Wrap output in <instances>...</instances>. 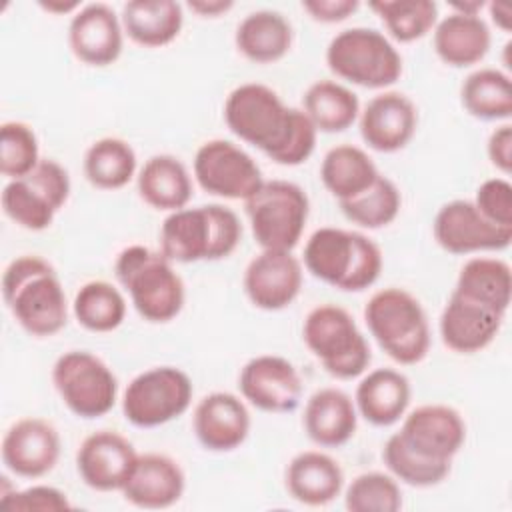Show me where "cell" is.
<instances>
[{"instance_id":"obj_3","label":"cell","mask_w":512,"mask_h":512,"mask_svg":"<svg viewBox=\"0 0 512 512\" xmlns=\"http://www.w3.org/2000/svg\"><path fill=\"white\" fill-rule=\"evenodd\" d=\"M302 266L320 282L342 292H362L380 278L384 256L364 232L322 226L308 236Z\"/></svg>"},{"instance_id":"obj_40","label":"cell","mask_w":512,"mask_h":512,"mask_svg":"<svg viewBox=\"0 0 512 512\" xmlns=\"http://www.w3.org/2000/svg\"><path fill=\"white\" fill-rule=\"evenodd\" d=\"M382 460L388 468V472L402 484H408L412 488H432L442 484L450 470L452 462L444 460H432L426 458L412 448H408L402 438L394 432L388 436L384 448H382Z\"/></svg>"},{"instance_id":"obj_43","label":"cell","mask_w":512,"mask_h":512,"mask_svg":"<svg viewBox=\"0 0 512 512\" xmlns=\"http://www.w3.org/2000/svg\"><path fill=\"white\" fill-rule=\"evenodd\" d=\"M0 508L12 512H60L70 510L68 494L50 484H32L0 496Z\"/></svg>"},{"instance_id":"obj_9","label":"cell","mask_w":512,"mask_h":512,"mask_svg":"<svg viewBox=\"0 0 512 512\" xmlns=\"http://www.w3.org/2000/svg\"><path fill=\"white\" fill-rule=\"evenodd\" d=\"M250 232L260 250H294L302 240L310 200L302 186L290 180H264L244 200Z\"/></svg>"},{"instance_id":"obj_45","label":"cell","mask_w":512,"mask_h":512,"mask_svg":"<svg viewBox=\"0 0 512 512\" xmlns=\"http://www.w3.org/2000/svg\"><path fill=\"white\" fill-rule=\"evenodd\" d=\"M360 8L358 0H304L302 10L316 22L338 24Z\"/></svg>"},{"instance_id":"obj_25","label":"cell","mask_w":512,"mask_h":512,"mask_svg":"<svg viewBox=\"0 0 512 512\" xmlns=\"http://www.w3.org/2000/svg\"><path fill=\"white\" fill-rule=\"evenodd\" d=\"M302 426L306 436L320 448L344 446L358 428L354 398L334 386L316 390L304 404Z\"/></svg>"},{"instance_id":"obj_1","label":"cell","mask_w":512,"mask_h":512,"mask_svg":"<svg viewBox=\"0 0 512 512\" xmlns=\"http://www.w3.org/2000/svg\"><path fill=\"white\" fill-rule=\"evenodd\" d=\"M222 114L236 138L280 166H300L316 148L318 130L304 110L284 104L278 92L266 84L236 86L226 96Z\"/></svg>"},{"instance_id":"obj_4","label":"cell","mask_w":512,"mask_h":512,"mask_svg":"<svg viewBox=\"0 0 512 512\" xmlns=\"http://www.w3.org/2000/svg\"><path fill=\"white\" fill-rule=\"evenodd\" d=\"M160 252L174 264L228 258L242 240L238 214L224 204L186 206L160 224Z\"/></svg>"},{"instance_id":"obj_37","label":"cell","mask_w":512,"mask_h":512,"mask_svg":"<svg viewBox=\"0 0 512 512\" xmlns=\"http://www.w3.org/2000/svg\"><path fill=\"white\" fill-rule=\"evenodd\" d=\"M126 298L122 290L108 280L84 282L72 300V314L76 322L96 334L116 330L126 318Z\"/></svg>"},{"instance_id":"obj_38","label":"cell","mask_w":512,"mask_h":512,"mask_svg":"<svg viewBox=\"0 0 512 512\" xmlns=\"http://www.w3.org/2000/svg\"><path fill=\"white\" fill-rule=\"evenodd\" d=\"M368 8L382 20L390 38L402 44L424 38L438 22V4L432 0H376Z\"/></svg>"},{"instance_id":"obj_21","label":"cell","mask_w":512,"mask_h":512,"mask_svg":"<svg viewBox=\"0 0 512 512\" xmlns=\"http://www.w3.org/2000/svg\"><path fill=\"white\" fill-rule=\"evenodd\" d=\"M120 14L104 2L82 4L68 24V46L76 60L86 66H110L124 48Z\"/></svg>"},{"instance_id":"obj_46","label":"cell","mask_w":512,"mask_h":512,"mask_svg":"<svg viewBox=\"0 0 512 512\" xmlns=\"http://www.w3.org/2000/svg\"><path fill=\"white\" fill-rule=\"evenodd\" d=\"M486 154L490 164L502 172V176H508L512 170V126L510 122L498 124L488 140H486Z\"/></svg>"},{"instance_id":"obj_22","label":"cell","mask_w":512,"mask_h":512,"mask_svg":"<svg viewBox=\"0 0 512 512\" xmlns=\"http://www.w3.org/2000/svg\"><path fill=\"white\" fill-rule=\"evenodd\" d=\"M250 426L252 420L246 400L232 392H210L194 406V436L210 452H232L240 448L250 434Z\"/></svg>"},{"instance_id":"obj_16","label":"cell","mask_w":512,"mask_h":512,"mask_svg":"<svg viewBox=\"0 0 512 512\" xmlns=\"http://www.w3.org/2000/svg\"><path fill=\"white\" fill-rule=\"evenodd\" d=\"M302 280V260L290 250H260L246 264L242 286L252 306L266 312H278L298 298Z\"/></svg>"},{"instance_id":"obj_48","label":"cell","mask_w":512,"mask_h":512,"mask_svg":"<svg viewBox=\"0 0 512 512\" xmlns=\"http://www.w3.org/2000/svg\"><path fill=\"white\" fill-rule=\"evenodd\" d=\"M492 22L496 24V28H500L502 32H510V22H512V8L506 2H490L486 4Z\"/></svg>"},{"instance_id":"obj_12","label":"cell","mask_w":512,"mask_h":512,"mask_svg":"<svg viewBox=\"0 0 512 512\" xmlns=\"http://www.w3.org/2000/svg\"><path fill=\"white\" fill-rule=\"evenodd\" d=\"M192 378L178 366H152L136 374L122 394V414L136 428L180 418L192 404Z\"/></svg>"},{"instance_id":"obj_15","label":"cell","mask_w":512,"mask_h":512,"mask_svg":"<svg viewBox=\"0 0 512 512\" xmlns=\"http://www.w3.org/2000/svg\"><path fill=\"white\" fill-rule=\"evenodd\" d=\"M240 396L254 408L270 414H286L302 400V378L298 368L284 356L258 354L238 374Z\"/></svg>"},{"instance_id":"obj_47","label":"cell","mask_w":512,"mask_h":512,"mask_svg":"<svg viewBox=\"0 0 512 512\" xmlns=\"http://www.w3.org/2000/svg\"><path fill=\"white\" fill-rule=\"evenodd\" d=\"M188 8L200 18H218L234 8L232 0H190Z\"/></svg>"},{"instance_id":"obj_33","label":"cell","mask_w":512,"mask_h":512,"mask_svg":"<svg viewBox=\"0 0 512 512\" xmlns=\"http://www.w3.org/2000/svg\"><path fill=\"white\" fill-rule=\"evenodd\" d=\"M378 176V166L370 154L354 144L332 146L320 162V180L338 204L370 188Z\"/></svg>"},{"instance_id":"obj_13","label":"cell","mask_w":512,"mask_h":512,"mask_svg":"<svg viewBox=\"0 0 512 512\" xmlns=\"http://www.w3.org/2000/svg\"><path fill=\"white\" fill-rule=\"evenodd\" d=\"M192 178L210 196L248 200L264 182L256 160L238 144L212 138L198 146L192 160Z\"/></svg>"},{"instance_id":"obj_26","label":"cell","mask_w":512,"mask_h":512,"mask_svg":"<svg viewBox=\"0 0 512 512\" xmlns=\"http://www.w3.org/2000/svg\"><path fill=\"white\" fill-rule=\"evenodd\" d=\"M412 386L396 368H374L362 376L354 392L358 416L378 428H388L408 412Z\"/></svg>"},{"instance_id":"obj_17","label":"cell","mask_w":512,"mask_h":512,"mask_svg":"<svg viewBox=\"0 0 512 512\" xmlns=\"http://www.w3.org/2000/svg\"><path fill=\"white\" fill-rule=\"evenodd\" d=\"M62 450L56 426L38 416H26L10 424L2 438V464L18 478L36 480L54 470Z\"/></svg>"},{"instance_id":"obj_35","label":"cell","mask_w":512,"mask_h":512,"mask_svg":"<svg viewBox=\"0 0 512 512\" xmlns=\"http://www.w3.org/2000/svg\"><path fill=\"white\" fill-rule=\"evenodd\" d=\"M464 110L484 122H508L512 116V80L500 68H476L460 86Z\"/></svg>"},{"instance_id":"obj_18","label":"cell","mask_w":512,"mask_h":512,"mask_svg":"<svg viewBox=\"0 0 512 512\" xmlns=\"http://www.w3.org/2000/svg\"><path fill=\"white\" fill-rule=\"evenodd\" d=\"M134 444L116 430H96L76 450V472L96 492H122L138 460Z\"/></svg>"},{"instance_id":"obj_8","label":"cell","mask_w":512,"mask_h":512,"mask_svg":"<svg viewBox=\"0 0 512 512\" xmlns=\"http://www.w3.org/2000/svg\"><path fill=\"white\" fill-rule=\"evenodd\" d=\"M326 64L336 78L370 90H386L402 76V56L392 40L368 26H352L332 36Z\"/></svg>"},{"instance_id":"obj_49","label":"cell","mask_w":512,"mask_h":512,"mask_svg":"<svg viewBox=\"0 0 512 512\" xmlns=\"http://www.w3.org/2000/svg\"><path fill=\"white\" fill-rule=\"evenodd\" d=\"M80 2L76 0H70V2H64V0H48V2H40V8L50 12V14H58V16H64V14H76L80 10Z\"/></svg>"},{"instance_id":"obj_42","label":"cell","mask_w":512,"mask_h":512,"mask_svg":"<svg viewBox=\"0 0 512 512\" xmlns=\"http://www.w3.org/2000/svg\"><path fill=\"white\" fill-rule=\"evenodd\" d=\"M40 144L34 128L20 120L0 126V172L8 180L30 174L40 162Z\"/></svg>"},{"instance_id":"obj_28","label":"cell","mask_w":512,"mask_h":512,"mask_svg":"<svg viewBox=\"0 0 512 512\" xmlns=\"http://www.w3.org/2000/svg\"><path fill=\"white\" fill-rule=\"evenodd\" d=\"M492 32L478 14H462L450 10L438 18L432 30V46L436 56L452 68H468L482 62L490 50Z\"/></svg>"},{"instance_id":"obj_5","label":"cell","mask_w":512,"mask_h":512,"mask_svg":"<svg viewBox=\"0 0 512 512\" xmlns=\"http://www.w3.org/2000/svg\"><path fill=\"white\" fill-rule=\"evenodd\" d=\"M114 276L128 292L134 310L152 324L174 320L186 302V286L174 262L160 250L130 244L114 262Z\"/></svg>"},{"instance_id":"obj_39","label":"cell","mask_w":512,"mask_h":512,"mask_svg":"<svg viewBox=\"0 0 512 512\" xmlns=\"http://www.w3.org/2000/svg\"><path fill=\"white\" fill-rule=\"evenodd\" d=\"M402 208L400 188L388 176L380 174L376 182L358 196L340 202V210L352 224L364 230H380L392 224Z\"/></svg>"},{"instance_id":"obj_23","label":"cell","mask_w":512,"mask_h":512,"mask_svg":"<svg viewBox=\"0 0 512 512\" xmlns=\"http://www.w3.org/2000/svg\"><path fill=\"white\" fill-rule=\"evenodd\" d=\"M504 318V314L452 290L440 312L438 332L448 350L456 354H476L496 340Z\"/></svg>"},{"instance_id":"obj_7","label":"cell","mask_w":512,"mask_h":512,"mask_svg":"<svg viewBox=\"0 0 512 512\" xmlns=\"http://www.w3.org/2000/svg\"><path fill=\"white\" fill-rule=\"evenodd\" d=\"M302 340L322 368L338 378L352 380L364 374L372 350L354 316L338 304L314 306L302 324Z\"/></svg>"},{"instance_id":"obj_2","label":"cell","mask_w":512,"mask_h":512,"mask_svg":"<svg viewBox=\"0 0 512 512\" xmlns=\"http://www.w3.org/2000/svg\"><path fill=\"white\" fill-rule=\"evenodd\" d=\"M2 298L12 318L30 336H56L68 322L62 280L56 268L38 254L16 256L4 268Z\"/></svg>"},{"instance_id":"obj_41","label":"cell","mask_w":512,"mask_h":512,"mask_svg":"<svg viewBox=\"0 0 512 512\" xmlns=\"http://www.w3.org/2000/svg\"><path fill=\"white\" fill-rule=\"evenodd\" d=\"M344 506L350 512H398L402 490L390 472H362L344 486Z\"/></svg>"},{"instance_id":"obj_14","label":"cell","mask_w":512,"mask_h":512,"mask_svg":"<svg viewBox=\"0 0 512 512\" xmlns=\"http://www.w3.org/2000/svg\"><path fill=\"white\" fill-rule=\"evenodd\" d=\"M436 244L458 256L502 252L512 242V230L486 220L472 200H450L442 204L432 222Z\"/></svg>"},{"instance_id":"obj_34","label":"cell","mask_w":512,"mask_h":512,"mask_svg":"<svg viewBox=\"0 0 512 512\" xmlns=\"http://www.w3.org/2000/svg\"><path fill=\"white\" fill-rule=\"evenodd\" d=\"M302 110L318 132L336 134L358 122L360 100L358 94L342 82L316 80L302 96Z\"/></svg>"},{"instance_id":"obj_44","label":"cell","mask_w":512,"mask_h":512,"mask_svg":"<svg viewBox=\"0 0 512 512\" xmlns=\"http://www.w3.org/2000/svg\"><path fill=\"white\" fill-rule=\"evenodd\" d=\"M472 202L486 220L512 230V184L506 176L484 180L476 188Z\"/></svg>"},{"instance_id":"obj_24","label":"cell","mask_w":512,"mask_h":512,"mask_svg":"<svg viewBox=\"0 0 512 512\" xmlns=\"http://www.w3.org/2000/svg\"><path fill=\"white\" fill-rule=\"evenodd\" d=\"M186 490V474L178 460L160 452L140 454L122 496L136 508L162 510L174 506Z\"/></svg>"},{"instance_id":"obj_29","label":"cell","mask_w":512,"mask_h":512,"mask_svg":"<svg viewBox=\"0 0 512 512\" xmlns=\"http://www.w3.org/2000/svg\"><path fill=\"white\" fill-rule=\"evenodd\" d=\"M136 190L144 204L170 214L188 206L194 194V184L180 158L172 154H154L138 170Z\"/></svg>"},{"instance_id":"obj_32","label":"cell","mask_w":512,"mask_h":512,"mask_svg":"<svg viewBox=\"0 0 512 512\" xmlns=\"http://www.w3.org/2000/svg\"><path fill=\"white\" fill-rule=\"evenodd\" d=\"M454 292L506 316L512 298L510 264L498 256H472L462 264Z\"/></svg>"},{"instance_id":"obj_30","label":"cell","mask_w":512,"mask_h":512,"mask_svg":"<svg viewBox=\"0 0 512 512\" xmlns=\"http://www.w3.org/2000/svg\"><path fill=\"white\" fill-rule=\"evenodd\" d=\"M292 42L294 28L278 10H254L238 22L234 32L236 50L256 64L282 60L290 52Z\"/></svg>"},{"instance_id":"obj_31","label":"cell","mask_w":512,"mask_h":512,"mask_svg":"<svg viewBox=\"0 0 512 512\" xmlns=\"http://www.w3.org/2000/svg\"><path fill=\"white\" fill-rule=\"evenodd\" d=\"M124 34L142 48L174 42L184 26V8L174 0H130L120 12Z\"/></svg>"},{"instance_id":"obj_27","label":"cell","mask_w":512,"mask_h":512,"mask_svg":"<svg viewBox=\"0 0 512 512\" xmlns=\"http://www.w3.org/2000/svg\"><path fill=\"white\" fill-rule=\"evenodd\" d=\"M288 494L304 506H326L344 490V470L322 450H304L292 456L284 472Z\"/></svg>"},{"instance_id":"obj_10","label":"cell","mask_w":512,"mask_h":512,"mask_svg":"<svg viewBox=\"0 0 512 512\" xmlns=\"http://www.w3.org/2000/svg\"><path fill=\"white\" fill-rule=\"evenodd\" d=\"M52 384L62 404L78 418L106 416L118 400V378L112 368L88 350H68L52 366Z\"/></svg>"},{"instance_id":"obj_36","label":"cell","mask_w":512,"mask_h":512,"mask_svg":"<svg viewBox=\"0 0 512 512\" xmlns=\"http://www.w3.org/2000/svg\"><path fill=\"white\" fill-rule=\"evenodd\" d=\"M84 176L98 190H120L138 174V156L130 142L116 136L94 140L84 152Z\"/></svg>"},{"instance_id":"obj_20","label":"cell","mask_w":512,"mask_h":512,"mask_svg":"<svg viewBox=\"0 0 512 512\" xmlns=\"http://www.w3.org/2000/svg\"><path fill=\"white\" fill-rule=\"evenodd\" d=\"M358 128L364 144L382 154L408 146L418 128L416 104L398 90H382L360 108Z\"/></svg>"},{"instance_id":"obj_6","label":"cell","mask_w":512,"mask_h":512,"mask_svg":"<svg viewBox=\"0 0 512 512\" xmlns=\"http://www.w3.org/2000/svg\"><path fill=\"white\" fill-rule=\"evenodd\" d=\"M370 336L396 364H420L430 350V324L422 302L406 288L376 290L364 306Z\"/></svg>"},{"instance_id":"obj_11","label":"cell","mask_w":512,"mask_h":512,"mask_svg":"<svg viewBox=\"0 0 512 512\" xmlns=\"http://www.w3.org/2000/svg\"><path fill=\"white\" fill-rule=\"evenodd\" d=\"M70 190L68 170L52 158H42L30 174L4 184L2 210L20 228L42 232L52 226L68 202Z\"/></svg>"},{"instance_id":"obj_19","label":"cell","mask_w":512,"mask_h":512,"mask_svg":"<svg viewBox=\"0 0 512 512\" xmlns=\"http://www.w3.org/2000/svg\"><path fill=\"white\" fill-rule=\"evenodd\" d=\"M396 434L414 452L432 460L452 462L466 442V422L448 404H422L402 416Z\"/></svg>"}]
</instances>
